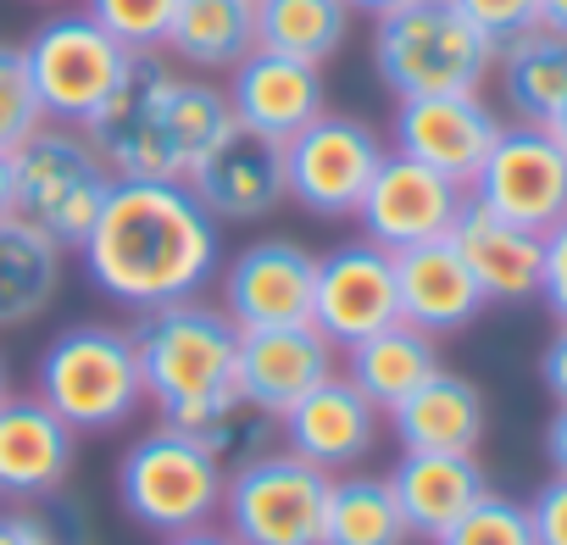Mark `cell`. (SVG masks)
I'll use <instances>...</instances> for the list:
<instances>
[{
    "mask_svg": "<svg viewBox=\"0 0 567 545\" xmlns=\"http://www.w3.org/2000/svg\"><path fill=\"white\" fill-rule=\"evenodd\" d=\"M90 285L123 312L195 301L217 279V217L184 178H117L79 245Z\"/></svg>",
    "mask_w": 567,
    "mask_h": 545,
    "instance_id": "obj_1",
    "label": "cell"
},
{
    "mask_svg": "<svg viewBox=\"0 0 567 545\" xmlns=\"http://www.w3.org/2000/svg\"><path fill=\"white\" fill-rule=\"evenodd\" d=\"M228 123L234 112L217 84L184 79L167 51H128L123 79L84 134L117 178H184Z\"/></svg>",
    "mask_w": 567,
    "mask_h": 545,
    "instance_id": "obj_2",
    "label": "cell"
},
{
    "mask_svg": "<svg viewBox=\"0 0 567 545\" xmlns=\"http://www.w3.org/2000/svg\"><path fill=\"white\" fill-rule=\"evenodd\" d=\"M134 357L145 379V401L162 412V423H184L217 395L234 390V357H239V329L223 318V307L206 301H173L156 312H140L134 329Z\"/></svg>",
    "mask_w": 567,
    "mask_h": 545,
    "instance_id": "obj_3",
    "label": "cell"
},
{
    "mask_svg": "<svg viewBox=\"0 0 567 545\" xmlns=\"http://www.w3.org/2000/svg\"><path fill=\"white\" fill-rule=\"evenodd\" d=\"M373 73L406 95H467L495 73V45L462 18L456 0H401L373 18Z\"/></svg>",
    "mask_w": 567,
    "mask_h": 545,
    "instance_id": "obj_4",
    "label": "cell"
},
{
    "mask_svg": "<svg viewBox=\"0 0 567 545\" xmlns=\"http://www.w3.org/2000/svg\"><path fill=\"white\" fill-rule=\"evenodd\" d=\"M34 395L73 434H112L145 407V379L128 329L68 323L34 362Z\"/></svg>",
    "mask_w": 567,
    "mask_h": 545,
    "instance_id": "obj_5",
    "label": "cell"
},
{
    "mask_svg": "<svg viewBox=\"0 0 567 545\" xmlns=\"http://www.w3.org/2000/svg\"><path fill=\"white\" fill-rule=\"evenodd\" d=\"M117 173L101 162L84 128L68 123H40L18 151H12V212L51 234L62 250H79L84 234L95 228Z\"/></svg>",
    "mask_w": 567,
    "mask_h": 545,
    "instance_id": "obj_6",
    "label": "cell"
},
{
    "mask_svg": "<svg viewBox=\"0 0 567 545\" xmlns=\"http://www.w3.org/2000/svg\"><path fill=\"white\" fill-rule=\"evenodd\" d=\"M228 467L200 451L189 434L156 423L117 456V506L151 534H184L217 523Z\"/></svg>",
    "mask_w": 567,
    "mask_h": 545,
    "instance_id": "obj_7",
    "label": "cell"
},
{
    "mask_svg": "<svg viewBox=\"0 0 567 545\" xmlns=\"http://www.w3.org/2000/svg\"><path fill=\"white\" fill-rule=\"evenodd\" d=\"M334 473L307 456L267 445L261 456L228 467L223 479V528L239 545H318Z\"/></svg>",
    "mask_w": 567,
    "mask_h": 545,
    "instance_id": "obj_8",
    "label": "cell"
},
{
    "mask_svg": "<svg viewBox=\"0 0 567 545\" xmlns=\"http://www.w3.org/2000/svg\"><path fill=\"white\" fill-rule=\"evenodd\" d=\"M23 62L45 106V123L84 128L112 95V84L123 79L128 51L90 12H56L23 40Z\"/></svg>",
    "mask_w": 567,
    "mask_h": 545,
    "instance_id": "obj_9",
    "label": "cell"
},
{
    "mask_svg": "<svg viewBox=\"0 0 567 545\" xmlns=\"http://www.w3.org/2000/svg\"><path fill=\"white\" fill-rule=\"evenodd\" d=\"M384 151L390 145L379 140L373 123L323 112L296 140H284V189L312 217H357Z\"/></svg>",
    "mask_w": 567,
    "mask_h": 545,
    "instance_id": "obj_10",
    "label": "cell"
},
{
    "mask_svg": "<svg viewBox=\"0 0 567 545\" xmlns=\"http://www.w3.org/2000/svg\"><path fill=\"white\" fill-rule=\"evenodd\" d=\"M467 195L506 223H523L545 234L556 217H567V151L539 123H501L484 167L473 173Z\"/></svg>",
    "mask_w": 567,
    "mask_h": 545,
    "instance_id": "obj_11",
    "label": "cell"
},
{
    "mask_svg": "<svg viewBox=\"0 0 567 545\" xmlns=\"http://www.w3.org/2000/svg\"><path fill=\"white\" fill-rule=\"evenodd\" d=\"M312 279H318V256L301 239L290 234L250 239L217 272V307L239 335L278 329V323H312Z\"/></svg>",
    "mask_w": 567,
    "mask_h": 545,
    "instance_id": "obj_12",
    "label": "cell"
},
{
    "mask_svg": "<svg viewBox=\"0 0 567 545\" xmlns=\"http://www.w3.org/2000/svg\"><path fill=\"white\" fill-rule=\"evenodd\" d=\"M401 318L395 301V256L373 239H346L318 256L312 279V329L334 346L351 351L357 340L390 329Z\"/></svg>",
    "mask_w": 567,
    "mask_h": 545,
    "instance_id": "obj_13",
    "label": "cell"
},
{
    "mask_svg": "<svg viewBox=\"0 0 567 545\" xmlns=\"http://www.w3.org/2000/svg\"><path fill=\"white\" fill-rule=\"evenodd\" d=\"M462 200H467V189L456 178H445V173H434V167H423L401 151H384V162H379V173H373V184L357 206V228H362V239H373L395 256L406 245L451 234Z\"/></svg>",
    "mask_w": 567,
    "mask_h": 545,
    "instance_id": "obj_14",
    "label": "cell"
},
{
    "mask_svg": "<svg viewBox=\"0 0 567 545\" xmlns=\"http://www.w3.org/2000/svg\"><path fill=\"white\" fill-rule=\"evenodd\" d=\"M184 184L217 223H261L290 200V189H284V145L261 140L239 123H228L200 151V162L184 173Z\"/></svg>",
    "mask_w": 567,
    "mask_h": 545,
    "instance_id": "obj_15",
    "label": "cell"
},
{
    "mask_svg": "<svg viewBox=\"0 0 567 545\" xmlns=\"http://www.w3.org/2000/svg\"><path fill=\"white\" fill-rule=\"evenodd\" d=\"M495 134H501V117L478 90H467V95H406V101H395V123H390V140H395L401 156L456 178L462 189L484 167Z\"/></svg>",
    "mask_w": 567,
    "mask_h": 545,
    "instance_id": "obj_16",
    "label": "cell"
},
{
    "mask_svg": "<svg viewBox=\"0 0 567 545\" xmlns=\"http://www.w3.org/2000/svg\"><path fill=\"white\" fill-rule=\"evenodd\" d=\"M228 112L239 128L261 134V140H296L307 123H318L329 112V90H323V68L278 56V51H250L245 62L228 68Z\"/></svg>",
    "mask_w": 567,
    "mask_h": 545,
    "instance_id": "obj_17",
    "label": "cell"
},
{
    "mask_svg": "<svg viewBox=\"0 0 567 545\" xmlns=\"http://www.w3.org/2000/svg\"><path fill=\"white\" fill-rule=\"evenodd\" d=\"M340 373V351L312 323H278V329H245L234 357V390L261 407L272 423L290 412L312 384Z\"/></svg>",
    "mask_w": 567,
    "mask_h": 545,
    "instance_id": "obj_18",
    "label": "cell"
},
{
    "mask_svg": "<svg viewBox=\"0 0 567 545\" xmlns=\"http://www.w3.org/2000/svg\"><path fill=\"white\" fill-rule=\"evenodd\" d=\"M379 418L384 412L346 373H329L323 384H312L290 412L278 418V434H284V451L307 456L312 467L351 473L379 445Z\"/></svg>",
    "mask_w": 567,
    "mask_h": 545,
    "instance_id": "obj_19",
    "label": "cell"
},
{
    "mask_svg": "<svg viewBox=\"0 0 567 545\" xmlns=\"http://www.w3.org/2000/svg\"><path fill=\"white\" fill-rule=\"evenodd\" d=\"M395 301H401V323H412L434 340L462 335L484 312V290L451 234L395 250Z\"/></svg>",
    "mask_w": 567,
    "mask_h": 545,
    "instance_id": "obj_20",
    "label": "cell"
},
{
    "mask_svg": "<svg viewBox=\"0 0 567 545\" xmlns=\"http://www.w3.org/2000/svg\"><path fill=\"white\" fill-rule=\"evenodd\" d=\"M451 239L462 250V261L473 267V279L484 290V307H523L539 301V261H545V234L506 223L501 212L478 206L473 195L462 200Z\"/></svg>",
    "mask_w": 567,
    "mask_h": 545,
    "instance_id": "obj_21",
    "label": "cell"
},
{
    "mask_svg": "<svg viewBox=\"0 0 567 545\" xmlns=\"http://www.w3.org/2000/svg\"><path fill=\"white\" fill-rule=\"evenodd\" d=\"M73 462H79V434L40 395L0 401V495L45 501L73 479Z\"/></svg>",
    "mask_w": 567,
    "mask_h": 545,
    "instance_id": "obj_22",
    "label": "cell"
},
{
    "mask_svg": "<svg viewBox=\"0 0 567 545\" xmlns=\"http://www.w3.org/2000/svg\"><path fill=\"white\" fill-rule=\"evenodd\" d=\"M395 490V506L412 528V539H440L478 495H489V479L473 451H401V462L384 473Z\"/></svg>",
    "mask_w": 567,
    "mask_h": 545,
    "instance_id": "obj_23",
    "label": "cell"
},
{
    "mask_svg": "<svg viewBox=\"0 0 567 545\" xmlns=\"http://www.w3.org/2000/svg\"><path fill=\"white\" fill-rule=\"evenodd\" d=\"M390 429L401 440V451H478L484 429H489V407L484 390L451 368H434L406 401H395Z\"/></svg>",
    "mask_w": 567,
    "mask_h": 545,
    "instance_id": "obj_24",
    "label": "cell"
},
{
    "mask_svg": "<svg viewBox=\"0 0 567 545\" xmlns=\"http://www.w3.org/2000/svg\"><path fill=\"white\" fill-rule=\"evenodd\" d=\"M62 267L68 250L51 234H40L18 212L0 217V329H23L51 312L62 296Z\"/></svg>",
    "mask_w": 567,
    "mask_h": 545,
    "instance_id": "obj_25",
    "label": "cell"
},
{
    "mask_svg": "<svg viewBox=\"0 0 567 545\" xmlns=\"http://www.w3.org/2000/svg\"><path fill=\"white\" fill-rule=\"evenodd\" d=\"M162 51L195 73H228L256 51V0H178Z\"/></svg>",
    "mask_w": 567,
    "mask_h": 545,
    "instance_id": "obj_26",
    "label": "cell"
},
{
    "mask_svg": "<svg viewBox=\"0 0 567 545\" xmlns=\"http://www.w3.org/2000/svg\"><path fill=\"white\" fill-rule=\"evenodd\" d=\"M434 368H440V340L423 335V329H412V323H401V318L346 351V379L379 412H390L395 401H406Z\"/></svg>",
    "mask_w": 567,
    "mask_h": 545,
    "instance_id": "obj_27",
    "label": "cell"
},
{
    "mask_svg": "<svg viewBox=\"0 0 567 545\" xmlns=\"http://www.w3.org/2000/svg\"><path fill=\"white\" fill-rule=\"evenodd\" d=\"M495 79L506 90V106L517 123H550V112L567 101V34L556 29H528L512 45L495 51Z\"/></svg>",
    "mask_w": 567,
    "mask_h": 545,
    "instance_id": "obj_28",
    "label": "cell"
},
{
    "mask_svg": "<svg viewBox=\"0 0 567 545\" xmlns=\"http://www.w3.org/2000/svg\"><path fill=\"white\" fill-rule=\"evenodd\" d=\"M351 18L346 0H256V45L323 68L351 40Z\"/></svg>",
    "mask_w": 567,
    "mask_h": 545,
    "instance_id": "obj_29",
    "label": "cell"
},
{
    "mask_svg": "<svg viewBox=\"0 0 567 545\" xmlns=\"http://www.w3.org/2000/svg\"><path fill=\"white\" fill-rule=\"evenodd\" d=\"M406 539H412V528H406V517L395 506L390 479H379V473H334L318 545H406Z\"/></svg>",
    "mask_w": 567,
    "mask_h": 545,
    "instance_id": "obj_30",
    "label": "cell"
},
{
    "mask_svg": "<svg viewBox=\"0 0 567 545\" xmlns=\"http://www.w3.org/2000/svg\"><path fill=\"white\" fill-rule=\"evenodd\" d=\"M167 429H178V434H189L200 451H212L223 467H239V462H250V456H261L267 445H272V418L261 412V407H250L239 390H228V395H217L212 407H200L195 418H184V423H167Z\"/></svg>",
    "mask_w": 567,
    "mask_h": 545,
    "instance_id": "obj_31",
    "label": "cell"
},
{
    "mask_svg": "<svg viewBox=\"0 0 567 545\" xmlns=\"http://www.w3.org/2000/svg\"><path fill=\"white\" fill-rule=\"evenodd\" d=\"M434 545H539V539H534L528 506L489 490V495H478Z\"/></svg>",
    "mask_w": 567,
    "mask_h": 545,
    "instance_id": "obj_32",
    "label": "cell"
},
{
    "mask_svg": "<svg viewBox=\"0 0 567 545\" xmlns=\"http://www.w3.org/2000/svg\"><path fill=\"white\" fill-rule=\"evenodd\" d=\"M178 0H84V12L123 45V51H162Z\"/></svg>",
    "mask_w": 567,
    "mask_h": 545,
    "instance_id": "obj_33",
    "label": "cell"
},
{
    "mask_svg": "<svg viewBox=\"0 0 567 545\" xmlns=\"http://www.w3.org/2000/svg\"><path fill=\"white\" fill-rule=\"evenodd\" d=\"M40 123H45V106H40V95H34L23 45L0 40V151H18Z\"/></svg>",
    "mask_w": 567,
    "mask_h": 545,
    "instance_id": "obj_34",
    "label": "cell"
},
{
    "mask_svg": "<svg viewBox=\"0 0 567 545\" xmlns=\"http://www.w3.org/2000/svg\"><path fill=\"white\" fill-rule=\"evenodd\" d=\"M456 7H462V18L501 51V45H512L517 34L539 29V7H545V0H456Z\"/></svg>",
    "mask_w": 567,
    "mask_h": 545,
    "instance_id": "obj_35",
    "label": "cell"
},
{
    "mask_svg": "<svg viewBox=\"0 0 567 545\" xmlns=\"http://www.w3.org/2000/svg\"><path fill=\"white\" fill-rule=\"evenodd\" d=\"M539 301L556 323H567V217L545 228V261H539Z\"/></svg>",
    "mask_w": 567,
    "mask_h": 545,
    "instance_id": "obj_36",
    "label": "cell"
},
{
    "mask_svg": "<svg viewBox=\"0 0 567 545\" xmlns=\"http://www.w3.org/2000/svg\"><path fill=\"white\" fill-rule=\"evenodd\" d=\"M528 523H534V539L539 545H567V479L550 473L534 501H528Z\"/></svg>",
    "mask_w": 567,
    "mask_h": 545,
    "instance_id": "obj_37",
    "label": "cell"
},
{
    "mask_svg": "<svg viewBox=\"0 0 567 545\" xmlns=\"http://www.w3.org/2000/svg\"><path fill=\"white\" fill-rule=\"evenodd\" d=\"M539 384L556 407H567V323H556V335L539 351Z\"/></svg>",
    "mask_w": 567,
    "mask_h": 545,
    "instance_id": "obj_38",
    "label": "cell"
},
{
    "mask_svg": "<svg viewBox=\"0 0 567 545\" xmlns=\"http://www.w3.org/2000/svg\"><path fill=\"white\" fill-rule=\"evenodd\" d=\"M545 462H550V473L567 479V407H556L545 423Z\"/></svg>",
    "mask_w": 567,
    "mask_h": 545,
    "instance_id": "obj_39",
    "label": "cell"
},
{
    "mask_svg": "<svg viewBox=\"0 0 567 545\" xmlns=\"http://www.w3.org/2000/svg\"><path fill=\"white\" fill-rule=\"evenodd\" d=\"M162 545H239L223 523H200V528H184V534H167Z\"/></svg>",
    "mask_w": 567,
    "mask_h": 545,
    "instance_id": "obj_40",
    "label": "cell"
},
{
    "mask_svg": "<svg viewBox=\"0 0 567 545\" xmlns=\"http://www.w3.org/2000/svg\"><path fill=\"white\" fill-rule=\"evenodd\" d=\"M539 23L556 29V34H567V0H545V7H539Z\"/></svg>",
    "mask_w": 567,
    "mask_h": 545,
    "instance_id": "obj_41",
    "label": "cell"
},
{
    "mask_svg": "<svg viewBox=\"0 0 567 545\" xmlns=\"http://www.w3.org/2000/svg\"><path fill=\"white\" fill-rule=\"evenodd\" d=\"M12 212V151H0V217Z\"/></svg>",
    "mask_w": 567,
    "mask_h": 545,
    "instance_id": "obj_42",
    "label": "cell"
},
{
    "mask_svg": "<svg viewBox=\"0 0 567 545\" xmlns=\"http://www.w3.org/2000/svg\"><path fill=\"white\" fill-rule=\"evenodd\" d=\"M351 12H362V18H384L390 7H401V0H346Z\"/></svg>",
    "mask_w": 567,
    "mask_h": 545,
    "instance_id": "obj_43",
    "label": "cell"
},
{
    "mask_svg": "<svg viewBox=\"0 0 567 545\" xmlns=\"http://www.w3.org/2000/svg\"><path fill=\"white\" fill-rule=\"evenodd\" d=\"M545 134H550V140H556V145L567 151V101H561V106L550 112V123H545Z\"/></svg>",
    "mask_w": 567,
    "mask_h": 545,
    "instance_id": "obj_44",
    "label": "cell"
},
{
    "mask_svg": "<svg viewBox=\"0 0 567 545\" xmlns=\"http://www.w3.org/2000/svg\"><path fill=\"white\" fill-rule=\"evenodd\" d=\"M12 395V373H7V357H0V401Z\"/></svg>",
    "mask_w": 567,
    "mask_h": 545,
    "instance_id": "obj_45",
    "label": "cell"
},
{
    "mask_svg": "<svg viewBox=\"0 0 567 545\" xmlns=\"http://www.w3.org/2000/svg\"><path fill=\"white\" fill-rule=\"evenodd\" d=\"M45 7H51V0H45Z\"/></svg>",
    "mask_w": 567,
    "mask_h": 545,
    "instance_id": "obj_46",
    "label": "cell"
}]
</instances>
